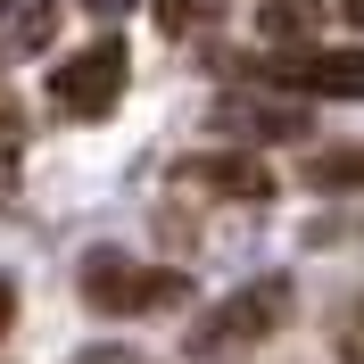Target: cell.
<instances>
[{
    "label": "cell",
    "mask_w": 364,
    "mask_h": 364,
    "mask_svg": "<svg viewBox=\"0 0 364 364\" xmlns=\"http://www.w3.org/2000/svg\"><path fill=\"white\" fill-rule=\"evenodd\" d=\"M83 9H100V17H124V9H133V0H83Z\"/></svg>",
    "instance_id": "14"
},
{
    "label": "cell",
    "mask_w": 364,
    "mask_h": 364,
    "mask_svg": "<svg viewBox=\"0 0 364 364\" xmlns=\"http://www.w3.org/2000/svg\"><path fill=\"white\" fill-rule=\"evenodd\" d=\"M166 33H191V25H215V0H149Z\"/></svg>",
    "instance_id": "9"
},
{
    "label": "cell",
    "mask_w": 364,
    "mask_h": 364,
    "mask_svg": "<svg viewBox=\"0 0 364 364\" xmlns=\"http://www.w3.org/2000/svg\"><path fill=\"white\" fill-rule=\"evenodd\" d=\"M75 364H149V356H133V348H83Z\"/></svg>",
    "instance_id": "11"
},
{
    "label": "cell",
    "mask_w": 364,
    "mask_h": 364,
    "mask_svg": "<svg viewBox=\"0 0 364 364\" xmlns=\"http://www.w3.org/2000/svg\"><path fill=\"white\" fill-rule=\"evenodd\" d=\"M215 124H232V133H257V141H298V133H306V108H265V100H224V108H215Z\"/></svg>",
    "instance_id": "6"
},
{
    "label": "cell",
    "mask_w": 364,
    "mask_h": 364,
    "mask_svg": "<svg viewBox=\"0 0 364 364\" xmlns=\"http://www.w3.org/2000/svg\"><path fill=\"white\" fill-rule=\"evenodd\" d=\"M306 174L323 182V191H356V149H331L323 166H306Z\"/></svg>",
    "instance_id": "10"
},
{
    "label": "cell",
    "mask_w": 364,
    "mask_h": 364,
    "mask_svg": "<svg viewBox=\"0 0 364 364\" xmlns=\"http://www.w3.org/2000/svg\"><path fill=\"white\" fill-rule=\"evenodd\" d=\"M124 75H133L124 42H116V33H100L91 50H75V58H58V67H50V100L91 124V116H108L116 100H124Z\"/></svg>",
    "instance_id": "3"
},
{
    "label": "cell",
    "mask_w": 364,
    "mask_h": 364,
    "mask_svg": "<svg viewBox=\"0 0 364 364\" xmlns=\"http://www.w3.org/2000/svg\"><path fill=\"white\" fill-rule=\"evenodd\" d=\"M50 25H58V0H9V42L17 50H42Z\"/></svg>",
    "instance_id": "8"
},
{
    "label": "cell",
    "mask_w": 364,
    "mask_h": 364,
    "mask_svg": "<svg viewBox=\"0 0 364 364\" xmlns=\"http://www.w3.org/2000/svg\"><path fill=\"white\" fill-rule=\"evenodd\" d=\"M174 265H133V257H83V306L91 315H158V306H182Z\"/></svg>",
    "instance_id": "2"
},
{
    "label": "cell",
    "mask_w": 364,
    "mask_h": 364,
    "mask_svg": "<svg viewBox=\"0 0 364 364\" xmlns=\"http://www.w3.org/2000/svg\"><path fill=\"white\" fill-rule=\"evenodd\" d=\"M9 149H17V116L0 108V158H9Z\"/></svg>",
    "instance_id": "12"
},
{
    "label": "cell",
    "mask_w": 364,
    "mask_h": 364,
    "mask_svg": "<svg viewBox=\"0 0 364 364\" xmlns=\"http://www.w3.org/2000/svg\"><path fill=\"white\" fill-rule=\"evenodd\" d=\"M9 323H17V290H9V282H0V331H9Z\"/></svg>",
    "instance_id": "13"
},
{
    "label": "cell",
    "mask_w": 364,
    "mask_h": 364,
    "mask_svg": "<svg viewBox=\"0 0 364 364\" xmlns=\"http://www.w3.org/2000/svg\"><path fill=\"white\" fill-rule=\"evenodd\" d=\"M182 182H199V191H215V199H273V174L257 158H191L182 166Z\"/></svg>",
    "instance_id": "5"
},
{
    "label": "cell",
    "mask_w": 364,
    "mask_h": 364,
    "mask_svg": "<svg viewBox=\"0 0 364 364\" xmlns=\"http://www.w3.org/2000/svg\"><path fill=\"white\" fill-rule=\"evenodd\" d=\"M315 25H323V0H265V9H257V33H265V42H315Z\"/></svg>",
    "instance_id": "7"
},
{
    "label": "cell",
    "mask_w": 364,
    "mask_h": 364,
    "mask_svg": "<svg viewBox=\"0 0 364 364\" xmlns=\"http://www.w3.org/2000/svg\"><path fill=\"white\" fill-rule=\"evenodd\" d=\"M290 306H298V290L282 282V273H265V282H249V290H232L207 323H191V340H182V348H191L199 364H224V356H240V348L273 340V331L290 323Z\"/></svg>",
    "instance_id": "1"
},
{
    "label": "cell",
    "mask_w": 364,
    "mask_h": 364,
    "mask_svg": "<svg viewBox=\"0 0 364 364\" xmlns=\"http://www.w3.org/2000/svg\"><path fill=\"white\" fill-rule=\"evenodd\" d=\"M257 75L306 91V100H356L364 91V50H290V58H265Z\"/></svg>",
    "instance_id": "4"
}]
</instances>
